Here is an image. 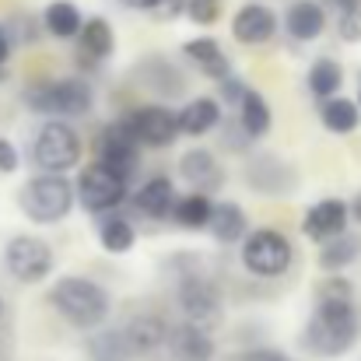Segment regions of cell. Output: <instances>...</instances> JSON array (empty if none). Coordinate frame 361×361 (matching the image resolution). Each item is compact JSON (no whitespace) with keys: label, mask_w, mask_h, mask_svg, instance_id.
Instances as JSON below:
<instances>
[{"label":"cell","mask_w":361,"mask_h":361,"mask_svg":"<svg viewBox=\"0 0 361 361\" xmlns=\"http://www.w3.org/2000/svg\"><path fill=\"white\" fill-rule=\"evenodd\" d=\"M305 348L319 358H341L358 341V312L351 298H316V309L302 334Z\"/></svg>","instance_id":"6da1fadb"},{"label":"cell","mask_w":361,"mask_h":361,"mask_svg":"<svg viewBox=\"0 0 361 361\" xmlns=\"http://www.w3.org/2000/svg\"><path fill=\"white\" fill-rule=\"evenodd\" d=\"M49 302H53V309H56L71 326H78V330H95V326H102L106 316H109V305H113L109 291H106L99 281L78 277V274L60 277V281L53 284V291H49Z\"/></svg>","instance_id":"7a4b0ae2"},{"label":"cell","mask_w":361,"mask_h":361,"mask_svg":"<svg viewBox=\"0 0 361 361\" xmlns=\"http://www.w3.org/2000/svg\"><path fill=\"white\" fill-rule=\"evenodd\" d=\"M18 207L35 225H56L74 211V186L63 176H35L21 186Z\"/></svg>","instance_id":"3957f363"},{"label":"cell","mask_w":361,"mask_h":361,"mask_svg":"<svg viewBox=\"0 0 361 361\" xmlns=\"http://www.w3.org/2000/svg\"><path fill=\"white\" fill-rule=\"evenodd\" d=\"M25 106L39 116H88L92 113V88L81 78L39 81L28 88Z\"/></svg>","instance_id":"277c9868"},{"label":"cell","mask_w":361,"mask_h":361,"mask_svg":"<svg viewBox=\"0 0 361 361\" xmlns=\"http://www.w3.org/2000/svg\"><path fill=\"white\" fill-rule=\"evenodd\" d=\"M32 161L39 165V172L46 176H56V172H67L81 161V137L74 133V126L60 120H46L35 130V140H32Z\"/></svg>","instance_id":"5b68a950"},{"label":"cell","mask_w":361,"mask_h":361,"mask_svg":"<svg viewBox=\"0 0 361 361\" xmlns=\"http://www.w3.org/2000/svg\"><path fill=\"white\" fill-rule=\"evenodd\" d=\"M176 302H179L186 323H190V326H200V330L211 326V323H218L221 312H225V302H221L218 284H214L207 274H200V270H190V274L179 277V284H176Z\"/></svg>","instance_id":"8992f818"},{"label":"cell","mask_w":361,"mask_h":361,"mask_svg":"<svg viewBox=\"0 0 361 361\" xmlns=\"http://www.w3.org/2000/svg\"><path fill=\"white\" fill-rule=\"evenodd\" d=\"M295 259L291 242L284 239L277 228H256L245 235L242 245V267L256 277H281Z\"/></svg>","instance_id":"52a82bcc"},{"label":"cell","mask_w":361,"mask_h":361,"mask_svg":"<svg viewBox=\"0 0 361 361\" xmlns=\"http://www.w3.org/2000/svg\"><path fill=\"white\" fill-rule=\"evenodd\" d=\"M4 267L21 284H39L53 270V249L35 235H14L4 245Z\"/></svg>","instance_id":"ba28073f"},{"label":"cell","mask_w":361,"mask_h":361,"mask_svg":"<svg viewBox=\"0 0 361 361\" xmlns=\"http://www.w3.org/2000/svg\"><path fill=\"white\" fill-rule=\"evenodd\" d=\"M95 165H102L106 172H113L116 179H130L140 165V147L130 137V130L123 123H109L106 130H99L95 137Z\"/></svg>","instance_id":"9c48e42d"},{"label":"cell","mask_w":361,"mask_h":361,"mask_svg":"<svg viewBox=\"0 0 361 361\" xmlns=\"http://www.w3.org/2000/svg\"><path fill=\"white\" fill-rule=\"evenodd\" d=\"M78 200L85 211L92 214H106V211H116L123 200H126V183L116 179L113 172H106L102 165H88L78 179Z\"/></svg>","instance_id":"30bf717a"},{"label":"cell","mask_w":361,"mask_h":361,"mask_svg":"<svg viewBox=\"0 0 361 361\" xmlns=\"http://www.w3.org/2000/svg\"><path fill=\"white\" fill-rule=\"evenodd\" d=\"M130 137L137 144H147V147H169L176 137H179V123H176V113L165 109V106H140L133 109L126 120H120Z\"/></svg>","instance_id":"8fae6325"},{"label":"cell","mask_w":361,"mask_h":361,"mask_svg":"<svg viewBox=\"0 0 361 361\" xmlns=\"http://www.w3.org/2000/svg\"><path fill=\"white\" fill-rule=\"evenodd\" d=\"M232 35L242 46H263L277 35V14L267 4L249 0L232 14Z\"/></svg>","instance_id":"7c38bea8"},{"label":"cell","mask_w":361,"mask_h":361,"mask_svg":"<svg viewBox=\"0 0 361 361\" xmlns=\"http://www.w3.org/2000/svg\"><path fill=\"white\" fill-rule=\"evenodd\" d=\"M302 232H305V239L312 242H330L337 235H344L348 232V204L337 200V197H326V200L312 204L305 211Z\"/></svg>","instance_id":"4fadbf2b"},{"label":"cell","mask_w":361,"mask_h":361,"mask_svg":"<svg viewBox=\"0 0 361 361\" xmlns=\"http://www.w3.org/2000/svg\"><path fill=\"white\" fill-rule=\"evenodd\" d=\"M179 176L193 186V193H214L225 186V169L207 147H193L179 158Z\"/></svg>","instance_id":"5bb4252c"},{"label":"cell","mask_w":361,"mask_h":361,"mask_svg":"<svg viewBox=\"0 0 361 361\" xmlns=\"http://www.w3.org/2000/svg\"><path fill=\"white\" fill-rule=\"evenodd\" d=\"M123 337H126L133 358H151V355H158L165 348L169 330H165V323L158 316H137V319H130L123 326Z\"/></svg>","instance_id":"9a60e30c"},{"label":"cell","mask_w":361,"mask_h":361,"mask_svg":"<svg viewBox=\"0 0 361 361\" xmlns=\"http://www.w3.org/2000/svg\"><path fill=\"white\" fill-rule=\"evenodd\" d=\"M133 204H137V211L144 218H158V221L172 218V207H176V186H172V179L169 176H151L133 193Z\"/></svg>","instance_id":"2e32d148"},{"label":"cell","mask_w":361,"mask_h":361,"mask_svg":"<svg viewBox=\"0 0 361 361\" xmlns=\"http://www.w3.org/2000/svg\"><path fill=\"white\" fill-rule=\"evenodd\" d=\"M284 28L295 42H312L326 28V11L316 0H295L284 14Z\"/></svg>","instance_id":"e0dca14e"},{"label":"cell","mask_w":361,"mask_h":361,"mask_svg":"<svg viewBox=\"0 0 361 361\" xmlns=\"http://www.w3.org/2000/svg\"><path fill=\"white\" fill-rule=\"evenodd\" d=\"M78 49H81V60H92V63H102L113 56L116 49V32L106 18H88L78 32Z\"/></svg>","instance_id":"ac0fdd59"},{"label":"cell","mask_w":361,"mask_h":361,"mask_svg":"<svg viewBox=\"0 0 361 361\" xmlns=\"http://www.w3.org/2000/svg\"><path fill=\"white\" fill-rule=\"evenodd\" d=\"M165 344H169V351H172L176 361H211V355H214V344H211L207 330L190 326V323L169 330Z\"/></svg>","instance_id":"d6986e66"},{"label":"cell","mask_w":361,"mask_h":361,"mask_svg":"<svg viewBox=\"0 0 361 361\" xmlns=\"http://www.w3.org/2000/svg\"><path fill=\"white\" fill-rule=\"evenodd\" d=\"M183 56H190L207 78H214V81H225V78H232V60L225 56V49L211 39V35H200V39H190L186 46H183Z\"/></svg>","instance_id":"ffe728a7"},{"label":"cell","mask_w":361,"mask_h":361,"mask_svg":"<svg viewBox=\"0 0 361 361\" xmlns=\"http://www.w3.org/2000/svg\"><path fill=\"white\" fill-rule=\"evenodd\" d=\"M207 232L214 235L218 242L232 245V242H242L249 235V221H245V211L239 204H211V218H207Z\"/></svg>","instance_id":"44dd1931"},{"label":"cell","mask_w":361,"mask_h":361,"mask_svg":"<svg viewBox=\"0 0 361 361\" xmlns=\"http://www.w3.org/2000/svg\"><path fill=\"white\" fill-rule=\"evenodd\" d=\"M176 123H179V133L204 137V133L221 126V106L214 99H193L183 106V113H176Z\"/></svg>","instance_id":"7402d4cb"},{"label":"cell","mask_w":361,"mask_h":361,"mask_svg":"<svg viewBox=\"0 0 361 361\" xmlns=\"http://www.w3.org/2000/svg\"><path fill=\"white\" fill-rule=\"evenodd\" d=\"M42 25H46L49 35H56V39H78L85 18H81V11H78L74 0H53V4H46V11H42Z\"/></svg>","instance_id":"603a6c76"},{"label":"cell","mask_w":361,"mask_h":361,"mask_svg":"<svg viewBox=\"0 0 361 361\" xmlns=\"http://www.w3.org/2000/svg\"><path fill=\"white\" fill-rule=\"evenodd\" d=\"M341 85H344V67L334 60V56H319L312 67H309V92L316 95V99H337V92H341Z\"/></svg>","instance_id":"cb8c5ba5"},{"label":"cell","mask_w":361,"mask_h":361,"mask_svg":"<svg viewBox=\"0 0 361 361\" xmlns=\"http://www.w3.org/2000/svg\"><path fill=\"white\" fill-rule=\"evenodd\" d=\"M270 123H274V116H270V106L263 102V95L259 92H245V99L239 102V130L245 133V137H263V133H270Z\"/></svg>","instance_id":"d4e9b609"},{"label":"cell","mask_w":361,"mask_h":361,"mask_svg":"<svg viewBox=\"0 0 361 361\" xmlns=\"http://www.w3.org/2000/svg\"><path fill=\"white\" fill-rule=\"evenodd\" d=\"M358 259H361V235H351V232L323 242V249H319V267L323 270H344V267H351Z\"/></svg>","instance_id":"484cf974"},{"label":"cell","mask_w":361,"mask_h":361,"mask_svg":"<svg viewBox=\"0 0 361 361\" xmlns=\"http://www.w3.org/2000/svg\"><path fill=\"white\" fill-rule=\"evenodd\" d=\"M319 120L330 133H355L361 126V109L351 99H326L319 109Z\"/></svg>","instance_id":"4316f807"},{"label":"cell","mask_w":361,"mask_h":361,"mask_svg":"<svg viewBox=\"0 0 361 361\" xmlns=\"http://www.w3.org/2000/svg\"><path fill=\"white\" fill-rule=\"evenodd\" d=\"M211 197L204 193H186V197H176V207H172V221L183 225V228H207V218H211Z\"/></svg>","instance_id":"83f0119b"},{"label":"cell","mask_w":361,"mask_h":361,"mask_svg":"<svg viewBox=\"0 0 361 361\" xmlns=\"http://www.w3.org/2000/svg\"><path fill=\"white\" fill-rule=\"evenodd\" d=\"M88 358L92 361H130V344L123 330H99L88 337Z\"/></svg>","instance_id":"f1b7e54d"},{"label":"cell","mask_w":361,"mask_h":361,"mask_svg":"<svg viewBox=\"0 0 361 361\" xmlns=\"http://www.w3.org/2000/svg\"><path fill=\"white\" fill-rule=\"evenodd\" d=\"M99 242H102V249H106V252H130V249H133V242H137V232H133V225H130V221H123V218H109V221H102V225H99Z\"/></svg>","instance_id":"f546056e"},{"label":"cell","mask_w":361,"mask_h":361,"mask_svg":"<svg viewBox=\"0 0 361 361\" xmlns=\"http://www.w3.org/2000/svg\"><path fill=\"white\" fill-rule=\"evenodd\" d=\"M186 18L193 25H214L221 18V4L218 0H186Z\"/></svg>","instance_id":"4dcf8cb0"},{"label":"cell","mask_w":361,"mask_h":361,"mask_svg":"<svg viewBox=\"0 0 361 361\" xmlns=\"http://www.w3.org/2000/svg\"><path fill=\"white\" fill-rule=\"evenodd\" d=\"M337 35L344 42H361V7L348 11V14H337Z\"/></svg>","instance_id":"1f68e13d"},{"label":"cell","mask_w":361,"mask_h":361,"mask_svg":"<svg viewBox=\"0 0 361 361\" xmlns=\"http://www.w3.org/2000/svg\"><path fill=\"white\" fill-rule=\"evenodd\" d=\"M154 21H176L186 14V0H154L151 11H147Z\"/></svg>","instance_id":"d6a6232c"},{"label":"cell","mask_w":361,"mask_h":361,"mask_svg":"<svg viewBox=\"0 0 361 361\" xmlns=\"http://www.w3.org/2000/svg\"><path fill=\"white\" fill-rule=\"evenodd\" d=\"M18 165H21V154H18V147H14L7 137H0V176H11V172H18Z\"/></svg>","instance_id":"836d02e7"},{"label":"cell","mask_w":361,"mask_h":361,"mask_svg":"<svg viewBox=\"0 0 361 361\" xmlns=\"http://www.w3.org/2000/svg\"><path fill=\"white\" fill-rule=\"evenodd\" d=\"M316 298H351V284L344 277H326L319 284V295Z\"/></svg>","instance_id":"e575fe53"},{"label":"cell","mask_w":361,"mask_h":361,"mask_svg":"<svg viewBox=\"0 0 361 361\" xmlns=\"http://www.w3.org/2000/svg\"><path fill=\"white\" fill-rule=\"evenodd\" d=\"M245 92H249V85L239 81V78H225V81H221V99H225L228 106H235V109H239V102L245 99Z\"/></svg>","instance_id":"d590c367"},{"label":"cell","mask_w":361,"mask_h":361,"mask_svg":"<svg viewBox=\"0 0 361 361\" xmlns=\"http://www.w3.org/2000/svg\"><path fill=\"white\" fill-rule=\"evenodd\" d=\"M239 361H291L284 351H270V348H259V351H249V355H242Z\"/></svg>","instance_id":"8d00e7d4"},{"label":"cell","mask_w":361,"mask_h":361,"mask_svg":"<svg viewBox=\"0 0 361 361\" xmlns=\"http://www.w3.org/2000/svg\"><path fill=\"white\" fill-rule=\"evenodd\" d=\"M319 7H330V11H337V14H348V11H358L361 0H316Z\"/></svg>","instance_id":"74e56055"},{"label":"cell","mask_w":361,"mask_h":361,"mask_svg":"<svg viewBox=\"0 0 361 361\" xmlns=\"http://www.w3.org/2000/svg\"><path fill=\"white\" fill-rule=\"evenodd\" d=\"M7 56H11V32L0 25V74H4V63H7Z\"/></svg>","instance_id":"f35d334b"},{"label":"cell","mask_w":361,"mask_h":361,"mask_svg":"<svg viewBox=\"0 0 361 361\" xmlns=\"http://www.w3.org/2000/svg\"><path fill=\"white\" fill-rule=\"evenodd\" d=\"M348 218H355V221L361 225V190L351 197V200H348Z\"/></svg>","instance_id":"ab89813d"},{"label":"cell","mask_w":361,"mask_h":361,"mask_svg":"<svg viewBox=\"0 0 361 361\" xmlns=\"http://www.w3.org/2000/svg\"><path fill=\"white\" fill-rule=\"evenodd\" d=\"M120 4H123V7H130V11H144V14H147L154 0H120Z\"/></svg>","instance_id":"60d3db41"},{"label":"cell","mask_w":361,"mask_h":361,"mask_svg":"<svg viewBox=\"0 0 361 361\" xmlns=\"http://www.w3.org/2000/svg\"><path fill=\"white\" fill-rule=\"evenodd\" d=\"M0 309H4V302H0Z\"/></svg>","instance_id":"b9f144b4"},{"label":"cell","mask_w":361,"mask_h":361,"mask_svg":"<svg viewBox=\"0 0 361 361\" xmlns=\"http://www.w3.org/2000/svg\"><path fill=\"white\" fill-rule=\"evenodd\" d=\"M358 109H361V102H358Z\"/></svg>","instance_id":"7bdbcfd3"}]
</instances>
